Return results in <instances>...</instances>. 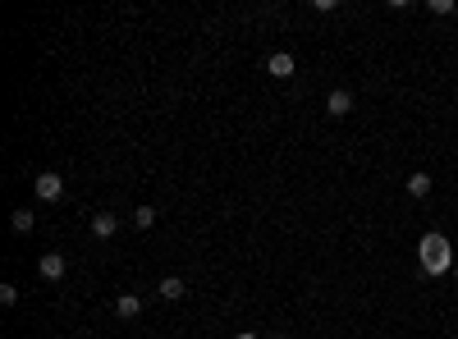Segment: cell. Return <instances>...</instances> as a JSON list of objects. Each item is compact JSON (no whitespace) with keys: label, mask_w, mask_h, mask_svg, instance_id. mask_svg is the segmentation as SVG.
I'll list each match as a JSON object with an SVG mask.
<instances>
[{"label":"cell","mask_w":458,"mask_h":339,"mask_svg":"<svg viewBox=\"0 0 458 339\" xmlns=\"http://www.w3.org/2000/svg\"><path fill=\"white\" fill-rule=\"evenodd\" d=\"M417 261H422V270H426L431 280H435V275H450V270L458 266L450 239L435 234V229H431V234H422V243H417Z\"/></svg>","instance_id":"obj_1"},{"label":"cell","mask_w":458,"mask_h":339,"mask_svg":"<svg viewBox=\"0 0 458 339\" xmlns=\"http://www.w3.org/2000/svg\"><path fill=\"white\" fill-rule=\"evenodd\" d=\"M33 193H37L42 202H60V197H64V179H60L55 170H42V174L33 179Z\"/></svg>","instance_id":"obj_2"},{"label":"cell","mask_w":458,"mask_h":339,"mask_svg":"<svg viewBox=\"0 0 458 339\" xmlns=\"http://www.w3.org/2000/svg\"><path fill=\"white\" fill-rule=\"evenodd\" d=\"M294 69H298V60L289 51H275L266 60V74H270V79H294Z\"/></svg>","instance_id":"obj_3"},{"label":"cell","mask_w":458,"mask_h":339,"mask_svg":"<svg viewBox=\"0 0 458 339\" xmlns=\"http://www.w3.org/2000/svg\"><path fill=\"white\" fill-rule=\"evenodd\" d=\"M348 110H353V92H348V87H335V92L326 96V115H335V120H344Z\"/></svg>","instance_id":"obj_4"},{"label":"cell","mask_w":458,"mask_h":339,"mask_svg":"<svg viewBox=\"0 0 458 339\" xmlns=\"http://www.w3.org/2000/svg\"><path fill=\"white\" fill-rule=\"evenodd\" d=\"M37 270H42L46 280H64V253H46L37 261Z\"/></svg>","instance_id":"obj_5"},{"label":"cell","mask_w":458,"mask_h":339,"mask_svg":"<svg viewBox=\"0 0 458 339\" xmlns=\"http://www.w3.org/2000/svg\"><path fill=\"white\" fill-rule=\"evenodd\" d=\"M115 229H120V216H110V211H96L92 216V234L96 239H110Z\"/></svg>","instance_id":"obj_6"},{"label":"cell","mask_w":458,"mask_h":339,"mask_svg":"<svg viewBox=\"0 0 458 339\" xmlns=\"http://www.w3.org/2000/svg\"><path fill=\"white\" fill-rule=\"evenodd\" d=\"M115 312H120L124 321H133V316H142V298L138 294H120L115 298Z\"/></svg>","instance_id":"obj_7"},{"label":"cell","mask_w":458,"mask_h":339,"mask_svg":"<svg viewBox=\"0 0 458 339\" xmlns=\"http://www.w3.org/2000/svg\"><path fill=\"white\" fill-rule=\"evenodd\" d=\"M156 294H161L165 303H179V298L188 294V289H183V280H179V275H165V280H161V289H156Z\"/></svg>","instance_id":"obj_8"},{"label":"cell","mask_w":458,"mask_h":339,"mask_svg":"<svg viewBox=\"0 0 458 339\" xmlns=\"http://www.w3.org/2000/svg\"><path fill=\"white\" fill-rule=\"evenodd\" d=\"M408 193H413V197H431V174H426V170L408 174Z\"/></svg>","instance_id":"obj_9"},{"label":"cell","mask_w":458,"mask_h":339,"mask_svg":"<svg viewBox=\"0 0 458 339\" xmlns=\"http://www.w3.org/2000/svg\"><path fill=\"white\" fill-rule=\"evenodd\" d=\"M33 225H37L33 211H23V207H18L14 216H9V229H14V234H33Z\"/></svg>","instance_id":"obj_10"},{"label":"cell","mask_w":458,"mask_h":339,"mask_svg":"<svg viewBox=\"0 0 458 339\" xmlns=\"http://www.w3.org/2000/svg\"><path fill=\"white\" fill-rule=\"evenodd\" d=\"M133 225H138V229H151L156 225V211L151 207H138V211H133Z\"/></svg>","instance_id":"obj_11"},{"label":"cell","mask_w":458,"mask_h":339,"mask_svg":"<svg viewBox=\"0 0 458 339\" xmlns=\"http://www.w3.org/2000/svg\"><path fill=\"white\" fill-rule=\"evenodd\" d=\"M454 9H458V5H454V0H431V14H440V18H450V14H454Z\"/></svg>","instance_id":"obj_12"},{"label":"cell","mask_w":458,"mask_h":339,"mask_svg":"<svg viewBox=\"0 0 458 339\" xmlns=\"http://www.w3.org/2000/svg\"><path fill=\"white\" fill-rule=\"evenodd\" d=\"M0 303L14 307V303H18V289H14V285H0Z\"/></svg>","instance_id":"obj_13"},{"label":"cell","mask_w":458,"mask_h":339,"mask_svg":"<svg viewBox=\"0 0 458 339\" xmlns=\"http://www.w3.org/2000/svg\"><path fill=\"white\" fill-rule=\"evenodd\" d=\"M234 339H261V335H252V331H239V335H234Z\"/></svg>","instance_id":"obj_14"},{"label":"cell","mask_w":458,"mask_h":339,"mask_svg":"<svg viewBox=\"0 0 458 339\" xmlns=\"http://www.w3.org/2000/svg\"><path fill=\"white\" fill-rule=\"evenodd\" d=\"M266 339H289V335H285V331H270V335H266Z\"/></svg>","instance_id":"obj_15"},{"label":"cell","mask_w":458,"mask_h":339,"mask_svg":"<svg viewBox=\"0 0 458 339\" xmlns=\"http://www.w3.org/2000/svg\"><path fill=\"white\" fill-rule=\"evenodd\" d=\"M454 280H458V266H454Z\"/></svg>","instance_id":"obj_16"}]
</instances>
